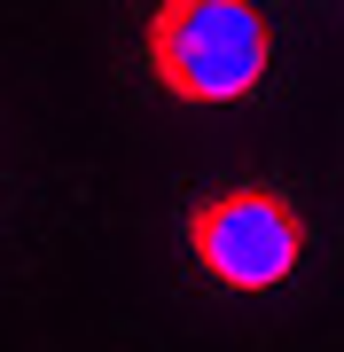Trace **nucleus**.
Listing matches in <instances>:
<instances>
[{"instance_id": "obj_1", "label": "nucleus", "mask_w": 344, "mask_h": 352, "mask_svg": "<svg viewBox=\"0 0 344 352\" xmlns=\"http://www.w3.org/2000/svg\"><path fill=\"white\" fill-rule=\"evenodd\" d=\"M149 78L180 102H242L266 78L274 32L251 0H157L149 8Z\"/></svg>"}, {"instance_id": "obj_2", "label": "nucleus", "mask_w": 344, "mask_h": 352, "mask_svg": "<svg viewBox=\"0 0 344 352\" xmlns=\"http://www.w3.org/2000/svg\"><path fill=\"white\" fill-rule=\"evenodd\" d=\"M188 251L227 289H274L306 258V219L274 188H219L188 212Z\"/></svg>"}]
</instances>
